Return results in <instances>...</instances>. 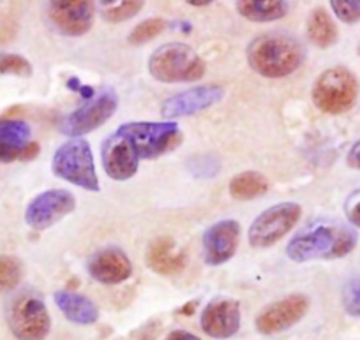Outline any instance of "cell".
<instances>
[{"label":"cell","instance_id":"cell-2","mask_svg":"<svg viewBox=\"0 0 360 340\" xmlns=\"http://www.w3.org/2000/svg\"><path fill=\"white\" fill-rule=\"evenodd\" d=\"M359 235L349 225L327 222L302 231L286 247V254L295 263L332 261L353 252Z\"/></svg>","mask_w":360,"mask_h":340},{"label":"cell","instance_id":"cell-19","mask_svg":"<svg viewBox=\"0 0 360 340\" xmlns=\"http://www.w3.org/2000/svg\"><path fill=\"white\" fill-rule=\"evenodd\" d=\"M30 126L20 119L0 120V162L22 161L30 143Z\"/></svg>","mask_w":360,"mask_h":340},{"label":"cell","instance_id":"cell-28","mask_svg":"<svg viewBox=\"0 0 360 340\" xmlns=\"http://www.w3.org/2000/svg\"><path fill=\"white\" fill-rule=\"evenodd\" d=\"M145 2H136V0H127V2H120L117 6H110L108 9H105L103 16H105L106 22L110 23H120L131 20L133 16H136L138 13L143 9Z\"/></svg>","mask_w":360,"mask_h":340},{"label":"cell","instance_id":"cell-12","mask_svg":"<svg viewBox=\"0 0 360 340\" xmlns=\"http://www.w3.org/2000/svg\"><path fill=\"white\" fill-rule=\"evenodd\" d=\"M48 18L62 36L82 37L94 25L96 8L86 0H55L48 6Z\"/></svg>","mask_w":360,"mask_h":340},{"label":"cell","instance_id":"cell-23","mask_svg":"<svg viewBox=\"0 0 360 340\" xmlns=\"http://www.w3.org/2000/svg\"><path fill=\"white\" fill-rule=\"evenodd\" d=\"M230 196L237 201H249L269 190V180L258 171H242L230 180Z\"/></svg>","mask_w":360,"mask_h":340},{"label":"cell","instance_id":"cell-4","mask_svg":"<svg viewBox=\"0 0 360 340\" xmlns=\"http://www.w3.org/2000/svg\"><path fill=\"white\" fill-rule=\"evenodd\" d=\"M360 83L359 78L348 67L325 69L313 85V103L321 113L327 115H341L355 106L359 99Z\"/></svg>","mask_w":360,"mask_h":340},{"label":"cell","instance_id":"cell-1","mask_svg":"<svg viewBox=\"0 0 360 340\" xmlns=\"http://www.w3.org/2000/svg\"><path fill=\"white\" fill-rule=\"evenodd\" d=\"M248 64L263 78L279 79L293 74L306 60V48L297 37L283 32L258 36L245 50Z\"/></svg>","mask_w":360,"mask_h":340},{"label":"cell","instance_id":"cell-20","mask_svg":"<svg viewBox=\"0 0 360 340\" xmlns=\"http://www.w3.org/2000/svg\"><path fill=\"white\" fill-rule=\"evenodd\" d=\"M53 300L64 318L75 325H94L99 319V308L90 298L83 294L75 293V291H55Z\"/></svg>","mask_w":360,"mask_h":340},{"label":"cell","instance_id":"cell-5","mask_svg":"<svg viewBox=\"0 0 360 340\" xmlns=\"http://www.w3.org/2000/svg\"><path fill=\"white\" fill-rule=\"evenodd\" d=\"M51 171L64 182L78 185L85 190L98 192L99 178L89 141L83 138L65 141L57 148L51 161Z\"/></svg>","mask_w":360,"mask_h":340},{"label":"cell","instance_id":"cell-33","mask_svg":"<svg viewBox=\"0 0 360 340\" xmlns=\"http://www.w3.org/2000/svg\"><path fill=\"white\" fill-rule=\"evenodd\" d=\"M39 152H41L39 143H36V141H30L29 147H27L25 152H23L22 161H32V159H36L37 155H39Z\"/></svg>","mask_w":360,"mask_h":340},{"label":"cell","instance_id":"cell-11","mask_svg":"<svg viewBox=\"0 0 360 340\" xmlns=\"http://www.w3.org/2000/svg\"><path fill=\"white\" fill-rule=\"evenodd\" d=\"M76 197L68 189H50L37 194L25 210V222L36 231H44L72 214Z\"/></svg>","mask_w":360,"mask_h":340},{"label":"cell","instance_id":"cell-24","mask_svg":"<svg viewBox=\"0 0 360 340\" xmlns=\"http://www.w3.org/2000/svg\"><path fill=\"white\" fill-rule=\"evenodd\" d=\"M25 275V266L16 256H0V294H8L20 286Z\"/></svg>","mask_w":360,"mask_h":340},{"label":"cell","instance_id":"cell-8","mask_svg":"<svg viewBox=\"0 0 360 340\" xmlns=\"http://www.w3.org/2000/svg\"><path fill=\"white\" fill-rule=\"evenodd\" d=\"M300 217H302V207L292 201L266 208L252 221L249 228V244L255 249L272 247L295 228Z\"/></svg>","mask_w":360,"mask_h":340},{"label":"cell","instance_id":"cell-10","mask_svg":"<svg viewBox=\"0 0 360 340\" xmlns=\"http://www.w3.org/2000/svg\"><path fill=\"white\" fill-rule=\"evenodd\" d=\"M311 300L306 294H288L266 305L256 315L255 326L262 335H278L293 328L309 312Z\"/></svg>","mask_w":360,"mask_h":340},{"label":"cell","instance_id":"cell-29","mask_svg":"<svg viewBox=\"0 0 360 340\" xmlns=\"http://www.w3.org/2000/svg\"><path fill=\"white\" fill-rule=\"evenodd\" d=\"M330 8L342 23L360 22V0H332Z\"/></svg>","mask_w":360,"mask_h":340},{"label":"cell","instance_id":"cell-26","mask_svg":"<svg viewBox=\"0 0 360 340\" xmlns=\"http://www.w3.org/2000/svg\"><path fill=\"white\" fill-rule=\"evenodd\" d=\"M34 72L32 64L18 53H0V74H13L20 78H30Z\"/></svg>","mask_w":360,"mask_h":340},{"label":"cell","instance_id":"cell-31","mask_svg":"<svg viewBox=\"0 0 360 340\" xmlns=\"http://www.w3.org/2000/svg\"><path fill=\"white\" fill-rule=\"evenodd\" d=\"M166 340H202V339L196 336L195 333L186 332V329H175V332H172L168 336H166Z\"/></svg>","mask_w":360,"mask_h":340},{"label":"cell","instance_id":"cell-7","mask_svg":"<svg viewBox=\"0 0 360 340\" xmlns=\"http://www.w3.org/2000/svg\"><path fill=\"white\" fill-rule=\"evenodd\" d=\"M8 326L16 340H44L51 318L43 296L36 291H22L8 305Z\"/></svg>","mask_w":360,"mask_h":340},{"label":"cell","instance_id":"cell-14","mask_svg":"<svg viewBox=\"0 0 360 340\" xmlns=\"http://www.w3.org/2000/svg\"><path fill=\"white\" fill-rule=\"evenodd\" d=\"M240 224L233 218L216 222L203 233L202 247L207 265L219 266L230 261L238 249Z\"/></svg>","mask_w":360,"mask_h":340},{"label":"cell","instance_id":"cell-16","mask_svg":"<svg viewBox=\"0 0 360 340\" xmlns=\"http://www.w3.org/2000/svg\"><path fill=\"white\" fill-rule=\"evenodd\" d=\"M101 161L106 175L117 182L133 178L140 168V159L136 152L119 131L103 141Z\"/></svg>","mask_w":360,"mask_h":340},{"label":"cell","instance_id":"cell-3","mask_svg":"<svg viewBox=\"0 0 360 340\" xmlns=\"http://www.w3.org/2000/svg\"><path fill=\"white\" fill-rule=\"evenodd\" d=\"M205 71V60L184 43L162 44L148 58V72L161 83L198 81Z\"/></svg>","mask_w":360,"mask_h":340},{"label":"cell","instance_id":"cell-36","mask_svg":"<svg viewBox=\"0 0 360 340\" xmlns=\"http://www.w3.org/2000/svg\"><path fill=\"white\" fill-rule=\"evenodd\" d=\"M359 55H360V44H359Z\"/></svg>","mask_w":360,"mask_h":340},{"label":"cell","instance_id":"cell-22","mask_svg":"<svg viewBox=\"0 0 360 340\" xmlns=\"http://www.w3.org/2000/svg\"><path fill=\"white\" fill-rule=\"evenodd\" d=\"M307 37L314 46L321 48V50H327L338 43V27L327 9L316 8L311 13L307 18Z\"/></svg>","mask_w":360,"mask_h":340},{"label":"cell","instance_id":"cell-13","mask_svg":"<svg viewBox=\"0 0 360 340\" xmlns=\"http://www.w3.org/2000/svg\"><path fill=\"white\" fill-rule=\"evenodd\" d=\"M224 89L221 85H202L180 92L166 99L161 106V115L165 119H182L191 117L216 106L224 99Z\"/></svg>","mask_w":360,"mask_h":340},{"label":"cell","instance_id":"cell-35","mask_svg":"<svg viewBox=\"0 0 360 340\" xmlns=\"http://www.w3.org/2000/svg\"><path fill=\"white\" fill-rule=\"evenodd\" d=\"M188 4H191V6H210L212 4V2H210V0H189Z\"/></svg>","mask_w":360,"mask_h":340},{"label":"cell","instance_id":"cell-6","mask_svg":"<svg viewBox=\"0 0 360 340\" xmlns=\"http://www.w3.org/2000/svg\"><path fill=\"white\" fill-rule=\"evenodd\" d=\"M120 134L131 143V147L136 152L138 159H158L168 152L175 150L182 140L184 134L180 131L179 124L169 122H129L120 126Z\"/></svg>","mask_w":360,"mask_h":340},{"label":"cell","instance_id":"cell-25","mask_svg":"<svg viewBox=\"0 0 360 340\" xmlns=\"http://www.w3.org/2000/svg\"><path fill=\"white\" fill-rule=\"evenodd\" d=\"M168 23L162 18H148L143 20L141 23H138L133 30L129 32L127 37V43L133 44V46H141V44L150 43L152 39L159 36L161 32H165Z\"/></svg>","mask_w":360,"mask_h":340},{"label":"cell","instance_id":"cell-17","mask_svg":"<svg viewBox=\"0 0 360 340\" xmlns=\"http://www.w3.org/2000/svg\"><path fill=\"white\" fill-rule=\"evenodd\" d=\"M89 275L99 284L115 286L126 282L133 273V265L126 252L119 247H106L89 259Z\"/></svg>","mask_w":360,"mask_h":340},{"label":"cell","instance_id":"cell-15","mask_svg":"<svg viewBox=\"0 0 360 340\" xmlns=\"http://www.w3.org/2000/svg\"><path fill=\"white\" fill-rule=\"evenodd\" d=\"M240 303L233 298L219 296L203 308L200 325L212 339H230L240 329Z\"/></svg>","mask_w":360,"mask_h":340},{"label":"cell","instance_id":"cell-18","mask_svg":"<svg viewBox=\"0 0 360 340\" xmlns=\"http://www.w3.org/2000/svg\"><path fill=\"white\" fill-rule=\"evenodd\" d=\"M145 263L154 273L161 277H173L184 272L188 266V254L169 237H159L148 244Z\"/></svg>","mask_w":360,"mask_h":340},{"label":"cell","instance_id":"cell-9","mask_svg":"<svg viewBox=\"0 0 360 340\" xmlns=\"http://www.w3.org/2000/svg\"><path fill=\"white\" fill-rule=\"evenodd\" d=\"M119 107V96L112 86H106L99 93H96L92 99L75 110L72 113L65 115L58 124V129L65 136L82 138L83 134H89L108 122L113 113Z\"/></svg>","mask_w":360,"mask_h":340},{"label":"cell","instance_id":"cell-34","mask_svg":"<svg viewBox=\"0 0 360 340\" xmlns=\"http://www.w3.org/2000/svg\"><path fill=\"white\" fill-rule=\"evenodd\" d=\"M196 307H198V301H188V303L180 308L179 312H180V314H184V315H193V314H195Z\"/></svg>","mask_w":360,"mask_h":340},{"label":"cell","instance_id":"cell-27","mask_svg":"<svg viewBox=\"0 0 360 340\" xmlns=\"http://www.w3.org/2000/svg\"><path fill=\"white\" fill-rule=\"evenodd\" d=\"M341 301L345 310L353 318H360V273L352 277L348 282L342 286Z\"/></svg>","mask_w":360,"mask_h":340},{"label":"cell","instance_id":"cell-21","mask_svg":"<svg viewBox=\"0 0 360 340\" xmlns=\"http://www.w3.org/2000/svg\"><path fill=\"white\" fill-rule=\"evenodd\" d=\"M288 2L283 0H240L237 11L242 18L255 23L278 22L288 15Z\"/></svg>","mask_w":360,"mask_h":340},{"label":"cell","instance_id":"cell-30","mask_svg":"<svg viewBox=\"0 0 360 340\" xmlns=\"http://www.w3.org/2000/svg\"><path fill=\"white\" fill-rule=\"evenodd\" d=\"M346 162H348V166L352 169H356V171H360V140L356 141V143L353 145L352 148H349L348 157H346Z\"/></svg>","mask_w":360,"mask_h":340},{"label":"cell","instance_id":"cell-32","mask_svg":"<svg viewBox=\"0 0 360 340\" xmlns=\"http://www.w3.org/2000/svg\"><path fill=\"white\" fill-rule=\"evenodd\" d=\"M348 221L352 222V225H355V228H360V200L355 201V203L348 208Z\"/></svg>","mask_w":360,"mask_h":340}]
</instances>
